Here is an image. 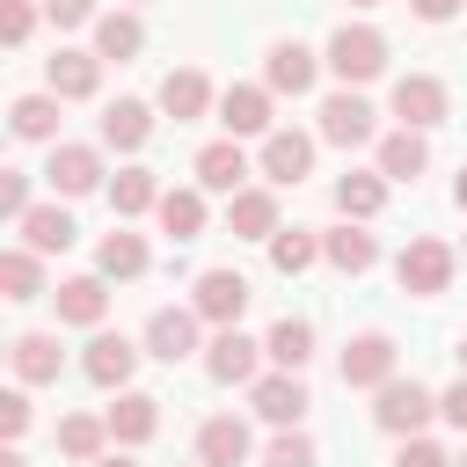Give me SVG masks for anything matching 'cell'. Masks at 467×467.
Masks as SVG:
<instances>
[{
  "label": "cell",
  "instance_id": "cell-29",
  "mask_svg": "<svg viewBox=\"0 0 467 467\" xmlns=\"http://www.w3.org/2000/svg\"><path fill=\"white\" fill-rule=\"evenodd\" d=\"M95 270H102V277H139V270H146V241H139V234H124V226H117V234H102Z\"/></svg>",
  "mask_w": 467,
  "mask_h": 467
},
{
  "label": "cell",
  "instance_id": "cell-30",
  "mask_svg": "<svg viewBox=\"0 0 467 467\" xmlns=\"http://www.w3.org/2000/svg\"><path fill=\"white\" fill-rule=\"evenodd\" d=\"M139 44H146L139 15H95V51L102 58H139Z\"/></svg>",
  "mask_w": 467,
  "mask_h": 467
},
{
  "label": "cell",
  "instance_id": "cell-4",
  "mask_svg": "<svg viewBox=\"0 0 467 467\" xmlns=\"http://www.w3.org/2000/svg\"><path fill=\"white\" fill-rule=\"evenodd\" d=\"M248 401H255V416L263 423H277V431H292L314 401H306V387H299V372H270V379H248Z\"/></svg>",
  "mask_w": 467,
  "mask_h": 467
},
{
  "label": "cell",
  "instance_id": "cell-26",
  "mask_svg": "<svg viewBox=\"0 0 467 467\" xmlns=\"http://www.w3.org/2000/svg\"><path fill=\"white\" fill-rule=\"evenodd\" d=\"M161 226H168V241H197L204 234V197L197 190H161Z\"/></svg>",
  "mask_w": 467,
  "mask_h": 467
},
{
  "label": "cell",
  "instance_id": "cell-34",
  "mask_svg": "<svg viewBox=\"0 0 467 467\" xmlns=\"http://www.w3.org/2000/svg\"><path fill=\"white\" fill-rule=\"evenodd\" d=\"M263 350H270V358H277V365H285V372H299V365H306V358H314V328H306V321H292V314H285V321H277V328H270V343H263Z\"/></svg>",
  "mask_w": 467,
  "mask_h": 467
},
{
  "label": "cell",
  "instance_id": "cell-19",
  "mask_svg": "<svg viewBox=\"0 0 467 467\" xmlns=\"http://www.w3.org/2000/svg\"><path fill=\"white\" fill-rule=\"evenodd\" d=\"M226 226H234L241 241H270V234H277V197H270V190H234Z\"/></svg>",
  "mask_w": 467,
  "mask_h": 467
},
{
  "label": "cell",
  "instance_id": "cell-12",
  "mask_svg": "<svg viewBox=\"0 0 467 467\" xmlns=\"http://www.w3.org/2000/svg\"><path fill=\"white\" fill-rule=\"evenodd\" d=\"M314 168V139L306 131H263V175L270 182H299Z\"/></svg>",
  "mask_w": 467,
  "mask_h": 467
},
{
  "label": "cell",
  "instance_id": "cell-28",
  "mask_svg": "<svg viewBox=\"0 0 467 467\" xmlns=\"http://www.w3.org/2000/svg\"><path fill=\"white\" fill-rule=\"evenodd\" d=\"M204 102H212L204 73H190V66H182V73H168V80H161V109H168L175 124H182V117H204Z\"/></svg>",
  "mask_w": 467,
  "mask_h": 467
},
{
  "label": "cell",
  "instance_id": "cell-43",
  "mask_svg": "<svg viewBox=\"0 0 467 467\" xmlns=\"http://www.w3.org/2000/svg\"><path fill=\"white\" fill-rule=\"evenodd\" d=\"M44 15L58 29H80V22H95V0H44Z\"/></svg>",
  "mask_w": 467,
  "mask_h": 467
},
{
  "label": "cell",
  "instance_id": "cell-50",
  "mask_svg": "<svg viewBox=\"0 0 467 467\" xmlns=\"http://www.w3.org/2000/svg\"><path fill=\"white\" fill-rule=\"evenodd\" d=\"M350 7H372V0H350Z\"/></svg>",
  "mask_w": 467,
  "mask_h": 467
},
{
  "label": "cell",
  "instance_id": "cell-25",
  "mask_svg": "<svg viewBox=\"0 0 467 467\" xmlns=\"http://www.w3.org/2000/svg\"><path fill=\"white\" fill-rule=\"evenodd\" d=\"M109 314V292H102V277H66L58 285V321H80V328H95Z\"/></svg>",
  "mask_w": 467,
  "mask_h": 467
},
{
  "label": "cell",
  "instance_id": "cell-2",
  "mask_svg": "<svg viewBox=\"0 0 467 467\" xmlns=\"http://www.w3.org/2000/svg\"><path fill=\"white\" fill-rule=\"evenodd\" d=\"M431 416H438V394H431V387H416V379H387V387H379V409H372V423H379V431L416 438Z\"/></svg>",
  "mask_w": 467,
  "mask_h": 467
},
{
  "label": "cell",
  "instance_id": "cell-15",
  "mask_svg": "<svg viewBox=\"0 0 467 467\" xmlns=\"http://www.w3.org/2000/svg\"><path fill=\"white\" fill-rule=\"evenodd\" d=\"M423 168H431L423 131H409V124H401V131H387V139H379V175H387V182H416Z\"/></svg>",
  "mask_w": 467,
  "mask_h": 467
},
{
  "label": "cell",
  "instance_id": "cell-47",
  "mask_svg": "<svg viewBox=\"0 0 467 467\" xmlns=\"http://www.w3.org/2000/svg\"><path fill=\"white\" fill-rule=\"evenodd\" d=\"M0 467H29V460H22V452H15V445H7V452H0Z\"/></svg>",
  "mask_w": 467,
  "mask_h": 467
},
{
  "label": "cell",
  "instance_id": "cell-21",
  "mask_svg": "<svg viewBox=\"0 0 467 467\" xmlns=\"http://www.w3.org/2000/svg\"><path fill=\"white\" fill-rule=\"evenodd\" d=\"M131 365H139V350H131L124 336H95V343H88V358H80V372H88L95 387H124V379H131Z\"/></svg>",
  "mask_w": 467,
  "mask_h": 467
},
{
  "label": "cell",
  "instance_id": "cell-31",
  "mask_svg": "<svg viewBox=\"0 0 467 467\" xmlns=\"http://www.w3.org/2000/svg\"><path fill=\"white\" fill-rule=\"evenodd\" d=\"M336 204H343V219H372V212L387 204V175H358V168H350V175L336 182Z\"/></svg>",
  "mask_w": 467,
  "mask_h": 467
},
{
  "label": "cell",
  "instance_id": "cell-37",
  "mask_svg": "<svg viewBox=\"0 0 467 467\" xmlns=\"http://www.w3.org/2000/svg\"><path fill=\"white\" fill-rule=\"evenodd\" d=\"M314 255H321V241H314V234H299V226H292V234H285V226L270 234V263H277L285 277H299V270H306Z\"/></svg>",
  "mask_w": 467,
  "mask_h": 467
},
{
  "label": "cell",
  "instance_id": "cell-44",
  "mask_svg": "<svg viewBox=\"0 0 467 467\" xmlns=\"http://www.w3.org/2000/svg\"><path fill=\"white\" fill-rule=\"evenodd\" d=\"M438 416H445L452 431H467V372H460V379H452V387L438 394Z\"/></svg>",
  "mask_w": 467,
  "mask_h": 467
},
{
  "label": "cell",
  "instance_id": "cell-1",
  "mask_svg": "<svg viewBox=\"0 0 467 467\" xmlns=\"http://www.w3.org/2000/svg\"><path fill=\"white\" fill-rule=\"evenodd\" d=\"M328 66H336L350 88H365V80H379V73H387V36H379V29H365V22H343V29L328 36Z\"/></svg>",
  "mask_w": 467,
  "mask_h": 467
},
{
  "label": "cell",
  "instance_id": "cell-23",
  "mask_svg": "<svg viewBox=\"0 0 467 467\" xmlns=\"http://www.w3.org/2000/svg\"><path fill=\"white\" fill-rule=\"evenodd\" d=\"M314 88V51L306 44H270V95H306Z\"/></svg>",
  "mask_w": 467,
  "mask_h": 467
},
{
  "label": "cell",
  "instance_id": "cell-20",
  "mask_svg": "<svg viewBox=\"0 0 467 467\" xmlns=\"http://www.w3.org/2000/svg\"><path fill=\"white\" fill-rule=\"evenodd\" d=\"M15 226H22V241H29L36 255H66V248H73V219H66L58 204H29Z\"/></svg>",
  "mask_w": 467,
  "mask_h": 467
},
{
  "label": "cell",
  "instance_id": "cell-11",
  "mask_svg": "<svg viewBox=\"0 0 467 467\" xmlns=\"http://www.w3.org/2000/svg\"><path fill=\"white\" fill-rule=\"evenodd\" d=\"M204 372L226 379V387H248V379H255V343H248L241 328H219V336L204 343Z\"/></svg>",
  "mask_w": 467,
  "mask_h": 467
},
{
  "label": "cell",
  "instance_id": "cell-22",
  "mask_svg": "<svg viewBox=\"0 0 467 467\" xmlns=\"http://www.w3.org/2000/svg\"><path fill=\"white\" fill-rule=\"evenodd\" d=\"M153 431H161V401H153V394H117V409H109V438L146 445Z\"/></svg>",
  "mask_w": 467,
  "mask_h": 467
},
{
  "label": "cell",
  "instance_id": "cell-18",
  "mask_svg": "<svg viewBox=\"0 0 467 467\" xmlns=\"http://www.w3.org/2000/svg\"><path fill=\"white\" fill-rule=\"evenodd\" d=\"M146 139H153V109H146V102H109V109H102V146L139 153Z\"/></svg>",
  "mask_w": 467,
  "mask_h": 467
},
{
  "label": "cell",
  "instance_id": "cell-46",
  "mask_svg": "<svg viewBox=\"0 0 467 467\" xmlns=\"http://www.w3.org/2000/svg\"><path fill=\"white\" fill-rule=\"evenodd\" d=\"M88 467H139V460H124V452H102V460H88Z\"/></svg>",
  "mask_w": 467,
  "mask_h": 467
},
{
  "label": "cell",
  "instance_id": "cell-16",
  "mask_svg": "<svg viewBox=\"0 0 467 467\" xmlns=\"http://www.w3.org/2000/svg\"><path fill=\"white\" fill-rule=\"evenodd\" d=\"M241 175H248V153H241V139H234V131H226V139H212V146L197 153V182H204V190H226V197H234V190H241Z\"/></svg>",
  "mask_w": 467,
  "mask_h": 467
},
{
  "label": "cell",
  "instance_id": "cell-48",
  "mask_svg": "<svg viewBox=\"0 0 467 467\" xmlns=\"http://www.w3.org/2000/svg\"><path fill=\"white\" fill-rule=\"evenodd\" d=\"M452 197H460V212H467V168H460V182H452Z\"/></svg>",
  "mask_w": 467,
  "mask_h": 467
},
{
  "label": "cell",
  "instance_id": "cell-24",
  "mask_svg": "<svg viewBox=\"0 0 467 467\" xmlns=\"http://www.w3.org/2000/svg\"><path fill=\"white\" fill-rule=\"evenodd\" d=\"M153 204H161L153 168H117V182H109V212H117V219H139V212H153Z\"/></svg>",
  "mask_w": 467,
  "mask_h": 467
},
{
  "label": "cell",
  "instance_id": "cell-14",
  "mask_svg": "<svg viewBox=\"0 0 467 467\" xmlns=\"http://www.w3.org/2000/svg\"><path fill=\"white\" fill-rule=\"evenodd\" d=\"M248 460V423L241 416H212L197 431V467H241Z\"/></svg>",
  "mask_w": 467,
  "mask_h": 467
},
{
  "label": "cell",
  "instance_id": "cell-51",
  "mask_svg": "<svg viewBox=\"0 0 467 467\" xmlns=\"http://www.w3.org/2000/svg\"><path fill=\"white\" fill-rule=\"evenodd\" d=\"M460 467H467V460H460Z\"/></svg>",
  "mask_w": 467,
  "mask_h": 467
},
{
  "label": "cell",
  "instance_id": "cell-35",
  "mask_svg": "<svg viewBox=\"0 0 467 467\" xmlns=\"http://www.w3.org/2000/svg\"><path fill=\"white\" fill-rule=\"evenodd\" d=\"M15 379H58V336H15Z\"/></svg>",
  "mask_w": 467,
  "mask_h": 467
},
{
  "label": "cell",
  "instance_id": "cell-41",
  "mask_svg": "<svg viewBox=\"0 0 467 467\" xmlns=\"http://www.w3.org/2000/svg\"><path fill=\"white\" fill-rule=\"evenodd\" d=\"M22 431H29V401H22V394H15V387H7V394H0V438H7V445H15V438H22Z\"/></svg>",
  "mask_w": 467,
  "mask_h": 467
},
{
  "label": "cell",
  "instance_id": "cell-38",
  "mask_svg": "<svg viewBox=\"0 0 467 467\" xmlns=\"http://www.w3.org/2000/svg\"><path fill=\"white\" fill-rule=\"evenodd\" d=\"M270 467H314V438L306 431H277L270 438Z\"/></svg>",
  "mask_w": 467,
  "mask_h": 467
},
{
  "label": "cell",
  "instance_id": "cell-40",
  "mask_svg": "<svg viewBox=\"0 0 467 467\" xmlns=\"http://www.w3.org/2000/svg\"><path fill=\"white\" fill-rule=\"evenodd\" d=\"M29 29H36V7H29V0H0V36H7V44H22Z\"/></svg>",
  "mask_w": 467,
  "mask_h": 467
},
{
  "label": "cell",
  "instance_id": "cell-36",
  "mask_svg": "<svg viewBox=\"0 0 467 467\" xmlns=\"http://www.w3.org/2000/svg\"><path fill=\"white\" fill-rule=\"evenodd\" d=\"M7 117H15V139H51L58 131V95H22Z\"/></svg>",
  "mask_w": 467,
  "mask_h": 467
},
{
  "label": "cell",
  "instance_id": "cell-27",
  "mask_svg": "<svg viewBox=\"0 0 467 467\" xmlns=\"http://www.w3.org/2000/svg\"><path fill=\"white\" fill-rule=\"evenodd\" d=\"M321 255H328L336 270H350V277H358V270H372V263H379V241H372L365 226H336V234L321 241Z\"/></svg>",
  "mask_w": 467,
  "mask_h": 467
},
{
  "label": "cell",
  "instance_id": "cell-8",
  "mask_svg": "<svg viewBox=\"0 0 467 467\" xmlns=\"http://www.w3.org/2000/svg\"><path fill=\"white\" fill-rule=\"evenodd\" d=\"M204 321H219V328H234L241 321V306H248V277L241 270H204L197 277V299H190Z\"/></svg>",
  "mask_w": 467,
  "mask_h": 467
},
{
  "label": "cell",
  "instance_id": "cell-33",
  "mask_svg": "<svg viewBox=\"0 0 467 467\" xmlns=\"http://www.w3.org/2000/svg\"><path fill=\"white\" fill-rule=\"evenodd\" d=\"M102 438H109V416H66L58 423V452L66 460H102Z\"/></svg>",
  "mask_w": 467,
  "mask_h": 467
},
{
  "label": "cell",
  "instance_id": "cell-49",
  "mask_svg": "<svg viewBox=\"0 0 467 467\" xmlns=\"http://www.w3.org/2000/svg\"><path fill=\"white\" fill-rule=\"evenodd\" d=\"M460 372H467V343H460Z\"/></svg>",
  "mask_w": 467,
  "mask_h": 467
},
{
  "label": "cell",
  "instance_id": "cell-9",
  "mask_svg": "<svg viewBox=\"0 0 467 467\" xmlns=\"http://www.w3.org/2000/svg\"><path fill=\"white\" fill-rule=\"evenodd\" d=\"M44 80H51L58 102H88V95L102 88V51H58V58L44 66Z\"/></svg>",
  "mask_w": 467,
  "mask_h": 467
},
{
  "label": "cell",
  "instance_id": "cell-6",
  "mask_svg": "<svg viewBox=\"0 0 467 467\" xmlns=\"http://www.w3.org/2000/svg\"><path fill=\"white\" fill-rule=\"evenodd\" d=\"M197 321H204L197 306H161V314L146 321V350H153L161 365H182V358L197 350Z\"/></svg>",
  "mask_w": 467,
  "mask_h": 467
},
{
  "label": "cell",
  "instance_id": "cell-39",
  "mask_svg": "<svg viewBox=\"0 0 467 467\" xmlns=\"http://www.w3.org/2000/svg\"><path fill=\"white\" fill-rule=\"evenodd\" d=\"M22 212H29V175L7 168V175H0V219H22Z\"/></svg>",
  "mask_w": 467,
  "mask_h": 467
},
{
  "label": "cell",
  "instance_id": "cell-5",
  "mask_svg": "<svg viewBox=\"0 0 467 467\" xmlns=\"http://www.w3.org/2000/svg\"><path fill=\"white\" fill-rule=\"evenodd\" d=\"M394 117H401L409 131L445 124V80H431V73H401V80H394Z\"/></svg>",
  "mask_w": 467,
  "mask_h": 467
},
{
  "label": "cell",
  "instance_id": "cell-13",
  "mask_svg": "<svg viewBox=\"0 0 467 467\" xmlns=\"http://www.w3.org/2000/svg\"><path fill=\"white\" fill-rule=\"evenodd\" d=\"M51 190H66V197H88L95 182H102V153L95 146H51Z\"/></svg>",
  "mask_w": 467,
  "mask_h": 467
},
{
  "label": "cell",
  "instance_id": "cell-32",
  "mask_svg": "<svg viewBox=\"0 0 467 467\" xmlns=\"http://www.w3.org/2000/svg\"><path fill=\"white\" fill-rule=\"evenodd\" d=\"M0 292H7V299H44L36 248H7V255H0Z\"/></svg>",
  "mask_w": 467,
  "mask_h": 467
},
{
  "label": "cell",
  "instance_id": "cell-7",
  "mask_svg": "<svg viewBox=\"0 0 467 467\" xmlns=\"http://www.w3.org/2000/svg\"><path fill=\"white\" fill-rule=\"evenodd\" d=\"M387 379H394V343L379 328L350 336L343 343V387H387Z\"/></svg>",
  "mask_w": 467,
  "mask_h": 467
},
{
  "label": "cell",
  "instance_id": "cell-17",
  "mask_svg": "<svg viewBox=\"0 0 467 467\" xmlns=\"http://www.w3.org/2000/svg\"><path fill=\"white\" fill-rule=\"evenodd\" d=\"M219 124H226L234 139L270 131V88H226V95H219Z\"/></svg>",
  "mask_w": 467,
  "mask_h": 467
},
{
  "label": "cell",
  "instance_id": "cell-3",
  "mask_svg": "<svg viewBox=\"0 0 467 467\" xmlns=\"http://www.w3.org/2000/svg\"><path fill=\"white\" fill-rule=\"evenodd\" d=\"M394 277H401V292L431 299V292H445V285H452V248H445V241H409V248H401V263H394Z\"/></svg>",
  "mask_w": 467,
  "mask_h": 467
},
{
  "label": "cell",
  "instance_id": "cell-45",
  "mask_svg": "<svg viewBox=\"0 0 467 467\" xmlns=\"http://www.w3.org/2000/svg\"><path fill=\"white\" fill-rule=\"evenodd\" d=\"M409 7H416V15H423V22H452V15H460V7H467V0H409Z\"/></svg>",
  "mask_w": 467,
  "mask_h": 467
},
{
  "label": "cell",
  "instance_id": "cell-10",
  "mask_svg": "<svg viewBox=\"0 0 467 467\" xmlns=\"http://www.w3.org/2000/svg\"><path fill=\"white\" fill-rule=\"evenodd\" d=\"M321 139H328V146H365V139H372V102L350 95V88L328 95V102H321Z\"/></svg>",
  "mask_w": 467,
  "mask_h": 467
},
{
  "label": "cell",
  "instance_id": "cell-42",
  "mask_svg": "<svg viewBox=\"0 0 467 467\" xmlns=\"http://www.w3.org/2000/svg\"><path fill=\"white\" fill-rule=\"evenodd\" d=\"M394 467H452L431 438H401V452H394Z\"/></svg>",
  "mask_w": 467,
  "mask_h": 467
}]
</instances>
